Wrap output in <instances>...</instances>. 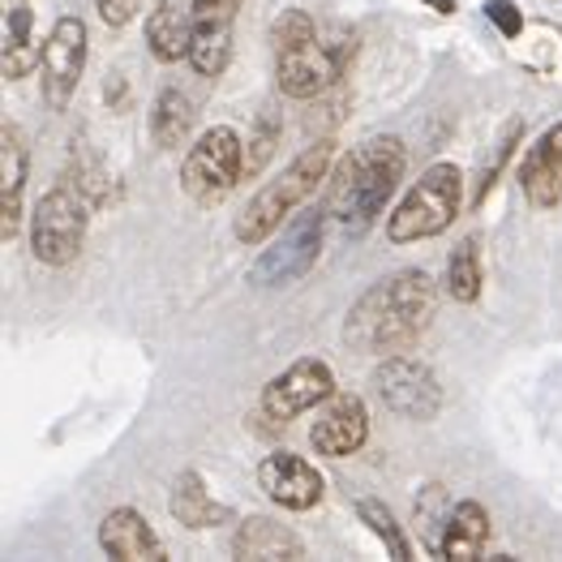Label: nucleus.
<instances>
[{
    "label": "nucleus",
    "mask_w": 562,
    "mask_h": 562,
    "mask_svg": "<svg viewBox=\"0 0 562 562\" xmlns=\"http://www.w3.org/2000/svg\"><path fill=\"white\" fill-rule=\"evenodd\" d=\"M438 310V288L434 280L408 267L395 271L386 280H378L348 314L344 323V339L357 352L370 357H395V352H413V344L425 335Z\"/></svg>",
    "instance_id": "f257e3e1"
},
{
    "label": "nucleus",
    "mask_w": 562,
    "mask_h": 562,
    "mask_svg": "<svg viewBox=\"0 0 562 562\" xmlns=\"http://www.w3.org/2000/svg\"><path fill=\"white\" fill-rule=\"evenodd\" d=\"M408 150L400 138H370L361 142L344 164L335 168L327 186V215L344 233H366L391 202V193L404 177Z\"/></svg>",
    "instance_id": "f03ea898"
},
{
    "label": "nucleus",
    "mask_w": 562,
    "mask_h": 562,
    "mask_svg": "<svg viewBox=\"0 0 562 562\" xmlns=\"http://www.w3.org/2000/svg\"><path fill=\"white\" fill-rule=\"evenodd\" d=\"M330 164H335V142L330 138L310 142V146L283 168V177H276L271 186L258 189V193L249 198V206L236 215V240H240V245H262V240H271V236L283 228V220L327 181Z\"/></svg>",
    "instance_id": "7ed1b4c3"
},
{
    "label": "nucleus",
    "mask_w": 562,
    "mask_h": 562,
    "mask_svg": "<svg viewBox=\"0 0 562 562\" xmlns=\"http://www.w3.org/2000/svg\"><path fill=\"white\" fill-rule=\"evenodd\" d=\"M460 198H464V172L456 164L425 168L422 181L404 193V202L386 220V236L395 245H408V240H429V236L447 233L451 220L460 215Z\"/></svg>",
    "instance_id": "20e7f679"
},
{
    "label": "nucleus",
    "mask_w": 562,
    "mask_h": 562,
    "mask_svg": "<svg viewBox=\"0 0 562 562\" xmlns=\"http://www.w3.org/2000/svg\"><path fill=\"white\" fill-rule=\"evenodd\" d=\"M240 159H245V142L236 138V130L215 125L189 146L181 164V189L198 206H220L240 186Z\"/></svg>",
    "instance_id": "39448f33"
},
{
    "label": "nucleus",
    "mask_w": 562,
    "mask_h": 562,
    "mask_svg": "<svg viewBox=\"0 0 562 562\" xmlns=\"http://www.w3.org/2000/svg\"><path fill=\"white\" fill-rule=\"evenodd\" d=\"M87 240V202L69 186L52 189L35 202L31 215V249L44 267H69Z\"/></svg>",
    "instance_id": "423d86ee"
},
{
    "label": "nucleus",
    "mask_w": 562,
    "mask_h": 562,
    "mask_svg": "<svg viewBox=\"0 0 562 562\" xmlns=\"http://www.w3.org/2000/svg\"><path fill=\"white\" fill-rule=\"evenodd\" d=\"M323 228H327V206L296 215L271 240V249H262V258L249 271V283H258V288H288V283L305 280L314 271L318 254H323Z\"/></svg>",
    "instance_id": "0eeeda50"
},
{
    "label": "nucleus",
    "mask_w": 562,
    "mask_h": 562,
    "mask_svg": "<svg viewBox=\"0 0 562 562\" xmlns=\"http://www.w3.org/2000/svg\"><path fill=\"white\" fill-rule=\"evenodd\" d=\"M352 52H357V35H344V31H339L330 44L318 35V40H310V44L283 52V56H276L280 91L292 94V99H314V94H323L327 87H335V82L344 78Z\"/></svg>",
    "instance_id": "6e6552de"
},
{
    "label": "nucleus",
    "mask_w": 562,
    "mask_h": 562,
    "mask_svg": "<svg viewBox=\"0 0 562 562\" xmlns=\"http://www.w3.org/2000/svg\"><path fill=\"white\" fill-rule=\"evenodd\" d=\"M374 391L386 404V413L404 417V422H434L442 408V386L434 370L417 361L413 352H395L382 357V366L374 370Z\"/></svg>",
    "instance_id": "1a4fd4ad"
},
{
    "label": "nucleus",
    "mask_w": 562,
    "mask_h": 562,
    "mask_svg": "<svg viewBox=\"0 0 562 562\" xmlns=\"http://www.w3.org/2000/svg\"><path fill=\"white\" fill-rule=\"evenodd\" d=\"M330 395H335V374H330V366L318 361V357H305V361H292L283 374H276L262 386V413H267L271 422H292V417L318 408Z\"/></svg>",
    "instance_id": "9d476101"
},
{
    "label": "nucleus",
    "mask_w": 562,
    "mask_h": 562,
    "mask_svg": "<svg viewBox=\"0 0 562 562\" xmlns=\"http://www.w3.org/2000/svg\"><path fill=\"white\" fill-rule=\"evenodd\" d=\"M44 99L52 108H65L87 69V26L82 18H56L44 44Z\"/></svg>",
    "instance_id": "9b49d317"
},
{
    "label": "nucleus",
    "mask_w": 562,
    "mask_h": 562,
    "mask_svg": "<svg viewBox=\"0 0 562 562\" xmlns=\"http://www.w3.org/2000/svg\"><path fill=\"white\" fill-rule=\"evenodd\" d=\"M258 485L283 512H310L323 498V472L314 469L305 456H292V451L267 456L258 464Z\"/></svg>",
    "instance_id": "f8f14e48"
},
{
    "label": "nucleus",
    "mask_w": 562,
    "mask_h": 562,
    "mask_svg": "<svg viewBox=\"0 0 562 562\" xmlns=\"http://www.w3.org/2000/svg\"><path fill=\"white\" fill-rule=\"evenodd\" d=\"M366 438H370L366 400H361V395H348V391H335L327 400V413L310 429L314 451H318V456H330V460H344V456L361 451Z\"/></svg>",
    "instance_id": "ddd939ff"
},
{
    "label": "nucleus",
    "mask_w": 562,
    "mask_h": 562,
    "mask_svg": "<svg viewBox=\"0 0 562 562\" xmlns=\"http://www.w3.org/2000/svg\"><path fill=\"white\" fill-rule=\"evenodd\" d=\"M519 186L532 206H559L562 202V125H550L519 159Z\"/></svg>",
    "instance_id": "4468645a"
},
{
    "label": "nucleus",
    "mask_w": 562,
    "mask_h": 562,
    "mask_svg": "<svg viewBox=\"0 0 562 562\" xmlns=\"http://www.w3.org/2000/svg\"><path fill=\"white\" fill-rule=\"evenodd\" d=\"M99 546L108 559H121V562H164L168 550L164 541L155 537V528L134 512V507H116L108 512L103 524H99Z\"/></svg>",
    "instance_id": "2eb2a0df"
},
{
    "label": "nucleus",
    "mask_w": 562,
    "mask_h": 562,
    "mask_svg": "<svg viewBox=\"0 0 562 562\" xmlns=\"http://www.w3.org/2000/svg\"><path fill=\"white\" fill-rule=\"evenodd\" d=\"M22 189H26V138L4 121L0 130V240L9 245L22 224Z\"/></svg>",
    "instance_id": "dca6fc26"
},
{
    "label": "nucleus",
    "mask_w": 562,
    "mask_h": 562,
    "mask_svg": "<svg viewBox=\"0 0 562 562\" xmlns=\"http://www.w3.org/2000/svg\"><path fill=\"white\" fill-rule=\"evenodd\" d=\"M0 9H4V60H0V69L9 82H18L44 60L40 31H35V4L31 0H0Z\"/></svg>",
    "instance_id": "f3484780"
},
{
    "label": "nucleus",
    "mask_w": 562,
    "mask_h": 562,
    "mask_svg": "<svg viewBox=\"0 0 562 562\" xmlns=\"http://www.w3.org/2000/svg\"><path fill=\"white\" fill-rule=\"evenodd\" d=\"M233 554L245 562H292V559H305V546L292 528H283L276 519L267 516H249L240 519L233 537Z\"/></svg>",
    "instance_id": "a211bd4d"
},
{
    "label": "nucleus",
    "mask_w": 562,
    "mask_h": 562,
    "mask_svg": "<svg viewBox=\"0 0 562 562\" xmlns=\"http://www.w3.org/2000/svg\"><path fill=\"white\" fill-rule=\"evenodd\" d=\"M146 44L155 52V60L177 65L189 60V44H193V4L186 0H159L146 18Z\"/></svg>",
    "instance_id": "6ab92c4d"
},
{
    "label": "nucleus",
    "mask_w": 562,
    "mask_h": 562,
    "mask_svg": "<svg viewBox=\"0 0 562 562\" xmlns=\"http://www.w3.org/2000/svg\"><path fill=\"white\" fill-rule=\"evenodd\" d=\"M485 541H490V512L476 503V498H464L451 507V516L442 524V541H438V554L442 559H481L485 554Z\"/></svg>",
    "instance_id": "aec40b11"
},
{
    "label": "nucleus",
    "mask_w": 562,
    "mask_h": 562,
    "mask_svg": "<svg viewBox=\"0 0 562 562\" xmlns=\"http://www.w3.org/2000/svg\"><path fill=\"white\" fill-rule=\"evenodd\" d=\"M168 507H172L177 524H186V528H220V524L233 519V512H228L224 503H215V498L206 494V485H202L198 472H181V476H177Z\"/></svg>",
    "instance_id": "412c9836"
},
{
    "label": "nucleus",
    "mask_w": 562,
    "mask_h": 562,
    "mask_svg": "<svg viewBox=\"0 0 562 562\" xmlns=\"http://www.w3.org/2000/svg\"><path fill=\"white\" fill-rule=\"evenodd\" d=\"M193 121H198V108L181 87H168L155 99V112H150V138L164 150H177L186 146L189 134H193Z\"/></svg>",
    "instance_id": "4be33fe9"
},
{
    "label": "nucleus",
    "mask_w": 562,
    "mask_h": 562,
    "mask_svg": "<svg viewBox=\"0 0 562 562\" xmlns=\"http://www.w3.org/2000/svg\"><path fill=\"white\" fill-rule=\"evenodd\" d=\"M233 60V26H198L193 22V44H189V65L202 78H220Z\"/></svg>",
    "instance_id": "5701e85b"
},
{
    "label": "nucleus",
    "mask_w": 562,
    "mask_h": 562,
    "mask_svg": "<svg viewBox=\"0 0 562 562\" xmlns=\"http://www.w3.org/2000/svg\"><path fill=\"white\" fill-rule=\"evenodd\" d=\"M481 249H476V236H464L460 245H456V254H451V262H447V292L456 296V301H464L472 305L476 296H481Z\"/></svg>",
    "instance_id": "b1692460"
},
{
    "label": "nucleus",
    "mask_w": 562,
    "mask_h": 562,
    "mask_svg": "<svg viewBox=\"0 0 562 562\" xmlns=\"http://www.w3.org/2000/svg\"><path fill=\"white\" fill-rule=\"evenodd\" d=\"M357 516H361V524H370V532H374L378 541L386 546V554H391V559H413L408 537L400 532L395 516H391V512H386L378 498H361V503H357Z\"/></svg>",
    "instance_id": "393cba45"
},
{
    "label": "nucleus",
    "mask_w": 562,
    "mask_h": 562,
    "mask_svg": "<svg viewBox=\"0 0 562 562\" xmlns=\"http://www.w3.org/2000/svg\"><path fill=\"white\" fill-rule=\"evenodd\" d=\"M276 146H280V121H276L271 112H262V116H258V125H254V134H249L245 159H240V181H254V177L271 164Z\"/></svg>",
    "instance_id": "a878e982"
},
{
    "label": "nucleus",
    "mask_w": 562,
    "mask_h": 562,
    "mask_svg": "<svg viewBox=\"0 0 562 562\" xmlns=\"http://www.w3.org/2000/svg\"><path fill=\"white\" fill-rule=\"evenodd\" d=\"M310 40H318V26H314V18L305 9H283L280 18L271 22V47H276V56L310 44Z\"/></svg>",
    "instance_id": "bb28decb"
},
{
    "label": "nucleus",
    "mask_w": 562,
    "mask_h": 562,
    "mask_svg": "<svg viewBox=\"0 0 562 562\" xmlns=\"http://www.w3.org/2000/svg\"><path fill=\"white\" fill-rule=\"evenodd\" d=\"M519 134H524V125H512L507 130V138L498 142V155H494V164H485V172H481V186H476V198H472V206H481L485 198H490V189H494V181H498V172H503V164L512 159V150H516V142H519Z\"/></svg>",
    "instance_id": "cd10ccee"
},
{
    "label": "nucleus",
    "mask_w": 562,
    "mask_h": 562,
    "mask_svg": "<svg viewBox=\"0 0 562 562\" xmlns=\"http://www.w3.org/2000/svg\"><path fill=\"white\" fill-rule=\"evenodd\" d=\"M198 26H233L240 13V0H189Z\"/></svg>",
    "instance_id": "c85d7f7f"
},
{
    "label": "nucleus",
    "mask_w": 562,
    "mask_h": 562,
    "mask_svg": "<svg viewBox=\"0 0 562 562\" xmlns=\"http://www.w3.org/2000/svg\"><path fill=\"white\" fill-rule=\"evenodd\" d=\"M485 18H490L507 40H516L519 31H524V13H519L512 0H485Z\"/></svg>",
    "instance_id": "c756f323"
},
{
    "label": "nucleus",
    "mask_w": 562,
    "mask_h": 562,
    "mask_svg": "<svg viewBox=\"0 0 562 562\" xmlns=\"http://www.w3.org/2000/svg\"><path fill=\"white\" fill-rule=\"evenodd\" d=\"M94 9H99V18H103L108 26H125V22H134L142 0H94Z\"/></svg>",
    "instance_id": "7c9ffc66"
},
{
    "label": "nucleus",
    "mask_w": 562,
    "mask_h": 562,
    "mask_svg": "<svg viewBox=\"0 0 562 562\" xmlns=\"http://www.w3.org/2000/svg\"><path fill=\"white\" fill-rule=\"evenodd\" d=\"M425 4H434L438 13H456V0H425Z\"/></svg>",
    "instance_id": "2f4dec72"
}]
</instances>
